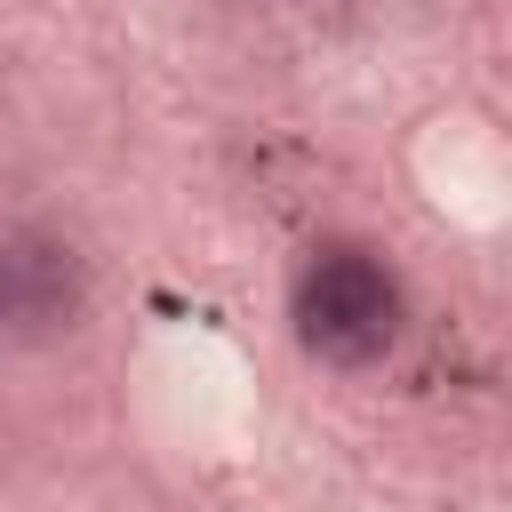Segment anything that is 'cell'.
<instances>
[{
    "label": "cell",
    "mask_w": 512,
    "mask_h": 512,
    "mask_svg": "<svg viewBox=\"0 0 512 512\" xmlns=\"http://www.w3.org/2000/svg\"><path fill=\"white\" fill-rule=\"evenodd\" d=\"M0 328H8V304H0Z\"/></svg>",
    "instance_id": "3957f363"
},
{
    "label": "cell",
    "mask_w": 512,
    "mask_h": 512,
    "mask_svg": "<svg viewBox=\"0 0 512 512\" xmlns=\"http://www.w3.org/2000/svg\"><path fill=\"white\" fill-rule=\"evenodd\" d=\"M0 304H8V328L40 336L56 320L80 312V264L64 240H0Z\"/></svg>",
    "instance_id": "7a4b0ae2"
},
{
    "label": "cell",
    "mask_w": 512,
    "mask_h": 512,
    "mask_svg": "<svg viewBox=\"0 0 512 512\" xmlns=\"http://www.w3.org/2000/svg\"><path fill=\"white\" fill-rule=\"evenodd\" d=\"M296 336L336 360V368H360L376 352H392L400 336V280L360 256V248H320L296 280Z\"/></svg>",
    "instance_id": "6da1fadb"
}]
</instances>
